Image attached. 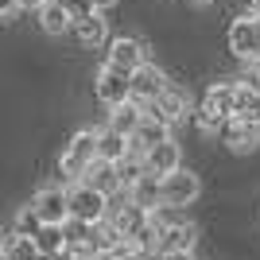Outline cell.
<instances>
[{
    "label": "cell",
    "mask_w": 260,
    "mask_h": 260,
    "mask_svg": "<svg viewBox=\"0 0 260 260\" xmlns=\"http://www.w3.org/2000/svg\"><path fill=\"white\" fill-rule=\"evenodd\" d=\"M117 175H120V186L128 190L136 179L144 175V155H136V152H128L124 159H117Z\"/></svg>",
    "instance_id": "obj_23"
},
{
    "label": "cell",
    "mask_w": 260,
    "mask_h": 260,
    "mask_svg": "<svg viewBox=\"0 0 260 260\" xmlns=\"http://www.w3.org/2000/svg\"><path fill=\"white\" fill-rule=\"evenodd\" d=\"M124 155H128V136L105 124V128L98 132V159L117 163V159H124Z\"/></svg>",
    "instance_id": "obj_18"
},
{
    "label": "cell",
    "mask_w": 260,
    "mask_h": 260,
    "mask_svg": "<svg viewBox=\"0 0 260 260\" xmlns=\"http://www.w3.org/2000/svg\"><path fill=\"white\" fill-rule=\"evenodd\" d=\"M93 159H98V132H93V128H82V132L70 136L62 159H58V171H62L66 183H82V175H86V167Z\"/></svg>",
    "instance_id": "obj_1"
},
{
    "label": "cell",
    "mask_w": 260,
    "mask_h": 260,
    "mask_svg": "<svg viewBox=\"0 0 260 260\" xmlns=\"http://www.w3.org/2000/svg\"><path fill=\"white\" fill-rule=\"evenodd\" d=\"M43 0H20V8H39Z\"/></svg>",
    "instance_id": "obj_29"
},
{
    "label": "cell",
    "mask_w": 260,
    "mask_h": 260,
    "mask_svg": "<svg viewBox=\"0 0 260 260\" xmlns=\"http://www.w3.org/2000/svg\"><path fill=\"white\" fill-rule=\"evenodd\" d=\"M194 245H198V225L194 221H179V225L155 233L152 252H194Z\"/></svg>",
    "instance_id": "obj_12"
},
{
    "label": "cell",
    "mask_w": 260,
    "mask_h": 260,
    "mask_svg": "<svg viewBox=\"0 0 260 260\" xmlns=\"http://www.w3.org/2000/svg\"><path fill=\"white\" fill-rule=\"evenodd\" d=\"M0 260H4V249H0Z\"/></svg>",
    "instance_id": "obj_32"
},
{
    "label": "cell",
    "mask_w": 260,
    "mask_h": 260,
    "mask_svg": "<svg viewBox=\"0 0 260 260\" xmlns=\"http://www.w3.org/2000/svg\"><path fill=\"white\" fill-rule=\"evenodd\" d=\"M35 249H39V256H54V252L66 249V237H62V225H39V233H35Z\"/></svg>",
    "instance_id": "obj_20"
},
{
    "label": "cell",
    "mask_w": 260,
    "mask_h": 260,
    "mask_svg": "<svg viewBox=\"0 0 260 260\" xmlns=\"http://www.w3.org/2000/svg\"><path fill=\"white\" fill-rule=\"evenodd\" d=\"M0 249H4V260H39L35 241L31 237H20V233H12L8 241H0Z\"/></svg>",
    "instance_id": "obj_21"
},
{
    "label": "cell",
    "mask_w": 260,
    "mask_h": 260,
    "mask_svg": "<svg viewBox=\"0 0 260 260\" xmlns=\"http://www.w3.org/2000/svg\"><path fill=\"white\" fill-rule=\"evenodd\" d=\"M202 194V179L194 171H186V167H175V171L159 175V202L163 206H190L194 198Z\"/></svg>",
    "instance_id": "obj_2"
},
{
    "label": "cell",
    "mask_w": 260,
    "mask_h": 260,
    "mask_svg": "<svg viewBox=\"0 0 260 260\" xmlns=\"http://www.w3.org/2000/svg\"><path fill=\"white\" fill-rule=\"evenodd\" d=\"M229 54L237 58V62H252L260 58V20L256 16H237V20L229 23Z\"/></svg>",
    "instance_id": "obj_4"
},
{
    "label": "cell",
    "mask_w": 260,
    "mask_h": 260,
    "mask_svg": "<svg viewBox=\"0 0 260 260\" xmlns=\"http://www.w3.org/2000/svg\"><path fill=\"white\" fill-rule=\"evenodd\" d=\"M89 221H78V217H66L62 221V237H66V249H86L89 245Z\"/></svg>",
    "instance_id": "obj_22"
},
{
    "label": "cell",
    "mask_w": 260,
    "mask_h": 260,
    "mask_svg": "<svg viewBox=\"0 0 260 260\" xmlns=\"http://www.w3.org/2000/svg\"><path fill=\"white\" fill-rule=\"evenodd\" d=\"M70 35L78 39V47H101L105 35H109V23H105V16L93 8V12H86V16L70 20Z\"/></svg>",
    "instance_id": "obj_13"
},
{
    "label": "cell",
    "mask_w": 260,
    "mask_h": 260,
    "mask_svg": "<svg viewBox=\"0 0 260 260\" xmlns=\"http://www.w3.org/2000/svg\"><path fill=\"white\" fill-rule=\"evenodd\" d=\"M128 198L136 202V206H144V210L159 206V175H152L148 167H144V175L128 186Z\"/></svg>",
    "instance_id": "obj_19"
},
{
    "label": "cell",
    "mask_w": 260,
    "mask_h": 260,
    "mask_svg": "<svg viewBox=\"0 0 260 260\" xmlns=\"http://www.w3.org/2000/svg\"><path fill=\"white\" fill-rule=\"evenodd\" d=\"M39 225H43V221H39V214H35L31 202H27V206L16 214V221H12V233H20V237H35V233H39Z\"/></svg>",
    "instance_id": "obj_24"
},
{
    "label": "cell",
    "mask_w": 260,
    "mask_h": 260,
    "mask_svg": "<svg viewBox=\"0 0 260 260\" xmlns=\"http://www.w3.org/2000/svg\"><path fill=\"white\" fill-rule=\"evenodd\" d=\"M93 93H98L101 105H120V101L132 98V82H128V70H117V66H101L98 78H93Z\"/></svg>",
    "instance_id": "obj_7"
},
{
    "label": "cell",
    "mask_w": 260,
    "mask_h": 260,
    "mask_svg": "<svg viewBox=\"0 0 260 260\" xmlns=\"http://www.w3.org/2000/svg\"><path fill=\"white\" fill-rule=\"evenodd\" d=\"M190 4H194V8H206V4H214V0H190Z\"/></svg>",
    "instance_id": "obj_30"
},
{
    "label": "cell",
    "mask_w": 260,
    "mask_h": 260,
    "mask_svg": "<svg viewBox=\"0 0 260 260\" xmlns=\"http://www.w3.org/2000/svg\"><path fill=\"white\" fill-rule=\"evenodd\" d=\"M140 120H144V105H140V101H132V98L109 109V128L124 132V136H132V132H136V124H140Z\"/></svg>",
    "instance_id": "obj_16"
},
{
    "label": "cell",
    "mask_w": 260,
    "mask_h": 260,
    "mask_svg": "<svg viewBox=\"0 0 260 260\" xmlns=\"http://www.w3.org/2000/svg\"><path fill=\"white\" fill-rule=\"evenodd\" d=\"M148 260H194V252H148Z\"/></svg>",
    "instance_id": "obj_26"
},
{
    "label": "cell",
    "mask_w": 260,
    "mask_h": 260,
    "mask_svg": "<svg viewBox=\"0 0 260 260\" xmlns=\"http://www.w3.org/2000/svg\"><path fill=\"white\" fill-rule=\"evenodd\" d=\"M66 12H70V20H78V16H86V12H93V0H58Z\"/></svg>",
    "instance_id": "obj_25"
},
{
    "label": "cell",
    "mask_w": 260,
    "mask_h": 260,
    "mask_svg": "<svg viewBox=\"0 0 260 260\" xmlns=\"http://www.w3.org/2000/svg\"><path fill=\"white\" fill-rule=\"evenodd\" d=\"M82 183L98 186L101 194H117V190H120V175H117V163H109V159H93V163L86 167V175H82Z\"/></svg>",
    "instance_id": "obj_15"
},
{
    "label": "cell",
    "mask_w": 260,
    "mask_h": 260,
    "mask_svg": "<svg viewBox=\"0 0 260 260\" xmlns=\"http://www.w3.org/2000/svg\"><path fill=\"white\" fill-rule=\"evenodd\" d=\"M124 260H148V256H144V252H132V256H124Z\"/></svg>",
    "instance_id": "obj_31"
},
{
    "label": "cell",
    "mask_w": 260,
    "mask_h": 260,
    "mask_svg": "<svg viewBox=\"0 0 260 260\" xmlns=\"http://www.w3.org/2000/svg\"><path fill=\"white\" fill-rule=\"evenodd\" d=\"M66 206H70V217L98 225L101 217L109 214V194H101L98 186H89V183H74L66 190Z\"/></svg>",
    "instance_id": "obj_3"
},
{
    "label": "cell",
    "mask_w": 260,
    "mask_h": 260,
    "mask_svg": "<svg viewBox=\"0 0 260 260\" xmlns=\"http://www.w3.org/2000/svg\"><path fill=\"white\" fill-rule=\"evenodd\" d=\"M214 136L225 144L229 152L245 155V152H252V148L260 144V124H252V120H241V117H225V120H221V128H217Z\"/></svg>",
    "instance_id": "obj_8"
},
{
    "label": "cell",
    "mask_w": 260,
    "mask_h": 260,
    "mask_svg": "<svg viewBox=\"0 0 260 260\" xmlns=\"http://www.w3.org/2000/svg\"><path fill=\"white\" fill-rule=\"evenodd\" d=\"M31 210L39 214V221H43V225H62L66 217H70L66 190H62V186H43V190L31 198Z\"/></svg>",
    "instance_id": "obj_10"
},
{
    "label": "cell",
    "mask_w": 260,
    "mask_h": 260,
    "mask_svg": "<svg viewBox=\"0 0 260 260\" xmlns=\"http://www.w3.org/2000/svg\"><path fill=\"white\" fill-rule=\"evenodd\" d=\"M128 82H132V101H140V105H148V101H155L163 93V86H167V74H163L155 62H144V66H136L128 74Z\"/></svg>",
    "instance_id": "obj_9"
},
{
    "label": "cell",
    "mask_w": 260,
    "mask_h": 260,
    "mask_svg": "<svg viewBox=\"0 0 260 260\" xmlns=\"http://www.w3.org/2000/svg\"><path fill=\"white\" fill-rule=\"evenodd\" d=\"M179 159H183V148H179V140H171V136H167L163 144H155L152 152L144 155V167H148L152 175H167V171H175V167H179Z\"/></svg>",
    "instance_id": "obj_14"
},
{
    "label": "cell",
    "mask_w": 260,
    "mask_h": 260,
    "mask_svg": "<svg viewBox=\"0 0 260 260\" xmlns=\"http://www.w3.org/2000/svg\"><path fill=\"white\" fill-rule=\"evenodd\" d=\"M148 113H152V117H159V120H167V124H183V120H190V93H186L183 86H171V82H167V86H163V93L155 101H148Z\"/></svg>",
    "instance_id": "obj_5"
},
{
    "label": "cell",
    "mask_w": 260,
    "mask_h": 260,
    "mask_svg": "<svg viewBox=\"0 0 260 260\" xmlns=\"http://www.w3.org/2000/svg\"><path fill=\"white\" fill-rule=\"evenodd\" d=\"M35 12H39V27H43L47 35H66L70 31V12H66L58 0H43Z\"/></svg>",
    "instance_id": "obj_17"
},
{
    "label": "cell",
    "mask_w": 260,
    "mask_h": 260,
    "mask_svg": "<svg viewBox=\"0 0 260 260\" xmlns=\"http://www.w3.org/2000/svg\"><path fill=\"white\" fill-rule=\"evenodd\" d=\"M167 136H171V124H167V120H159V117H152V113H144V120L136 124V132L128 136V152L148 155L155 144H163Z\"/></svg>",
    "instance_id": "obj_11"
},
{
    "label": "cell",
    "mask_w": 260,
    "mask_h": 260,
    "mask_svg": "<svg viewBox=\"0 0 260 260\" xmlns=\"http://www.w3.org/2000/svg\"><path fill=\"white\" fill-rule=\"evenodd\" d=\"M16 8H20V0H0V20H8Z\"/></svg>",
    "instance_id": "obj_27"
},
{
    "label": "cell",
    "mask_w": 260,
    "mask_h": 260,
    "mask_svg": "<svg viewBox=\"0 0 260 260\" xmlns=\"http://www.w3.org/2000/svg\"><path fill=\"white\" fill-rule=\"evenodd\" d=\"M105 62L132 74L136 66L152 62V51H148V43H144V39H136V35H117V39L109 43V51H105Z\"/></svg>",
    "instance_id": "obj_6"
},
{
    "label": "cell",
    "mask_w": 260,
    "mask_h": 260,
    "mask_svg": "<svg viewBox=\"0 0 260 260\" xmlns=\"http://www.w3.org/2000/svg\"><path fill=\"white\" fill-rule=\"evenodd\" d=\"M113 4H117V0H93V8H98V12L101 8H113Z\"/></svg>",
    "instance_id": "obj_28"
}]
</instances>
